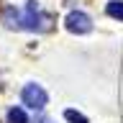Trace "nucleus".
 Segmentation results:
<instances>
[{
  "label": "nucleus",
  "mask_w": 123,
  "mask_h": 123,
  "mask_svg": "<svg viewBox=\"0 0 123 123\" xmlns=\"http://www.w3.org/2000/svg\"><path fill=\"white\" fill-rule=\"evenodd\" d=\"M21 28H26V31H49L51 28V15L41 13L36 0H28L26 10L21 15Z\"/></svg>",
  "instance_id": "1"
},
{
  "label": "nucleus",
  "mask_w": 123,
  "mask_h": 123,
  "mask_svg": "<svg viewBox=\"0 0 123 123\" xmlns=\"http://www.w3.org/2000/svg\"><path fill=\"white\" fill-rule=\"evenodd\" d=\"M21 100H23V105H28L33 108V110H41V108L46 105V100H49V95H46V90L41 87V85H26L21 92Z\"/></svg>",
  "instance_id": "2"
},
{
  "label": "nucleus",
  "mask_w": 123,
  "mask_h": 123,
  "mask_svg": "<svg viewBox=\"0 0 123 123\" xmlns=\"http://www.w3.org/2000/svg\"><path fill=\"white\" fill-rule=\"evenodd\" d=\"M64 26H67L69 33H77V36H82V33H90V31H92L90 15L82 13V10H72V13L64 18Z\"/></svg>",
  "instance_id": "3"
},
{
  "label": "nucleus",
  "mask_w": 123,
  "mask_h": 123,
  "mask_svg": "<svg viewBox=\"0 0 123 123\" xmlns=\"http://www.w3.org/2000/svg\"><path fill=\"white\" fill-rule=\"evenodd\" d=\"M105 13L115 21H123V0H110L105 5Z\"/></svg>",
  "instance_id": "4"
},
{
  "label": "nucleus",
  "mask_w": 123,
  "mask_h": 123,
  "mask_svg": "<svg viewBox=\"0 0 123 123\" xmlns=\"http://www.w3.org/2000/svg\"><path fill=\"white\" fill-rule=\"evenodd\" d=\"M3 21H5L8 28H21V15L15 13L13 8H8L5 13H3Z\"/></svg>",
  "instance_id": "5"
},
{
  "label": "nucleus",
  "mask_w": 123,
  "mask_h": 123,
  "mask_svg": "<svg viewBox=\"0 0 123 123\" xmlns=\"http://www.w3.org/2000/svg\"><path fill=\"white\" fill-rule=\"evenodd\" d=\"M8 123H28L23 108H10V110H8Z\"/></svg>",
  "instance_id": "6"
},
{
  "label": "nucleus",
  "mask_w": 123,
  "mask_h": 123,
  "mask_svg": "<svg viewBox=\"0 0 123 123\" xmlns=\"http://www.w3.org/2000/svg\"><path fill=\"white\" fill-rule=\"evenodd\" d=\"M64 118H67L69 123H87V118H85L82 113H77V110H72V108H67V110H64Z\"/></svg>",
  "instance_id": "7"
},
{
  "label": "nucleus",
  "mask_w": 123,
  "mask_h": 123,
  "mask_svg": "<svg viewBox=\"0 0 123 123\" xmlns=\"http://www.w3.org/2000/svg\"><path fill=\"white\" fill-rule=\"evenodd\" d=\"M41 123H51V121H41Z\"/></svg>",
  "instance_id": "8"
}]
</instances>
